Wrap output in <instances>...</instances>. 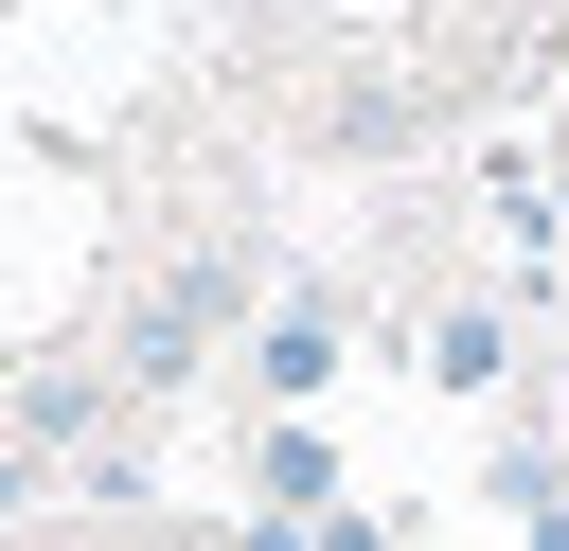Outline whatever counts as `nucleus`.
<instances>
[{"instance_id":"nucleus-5","label":"nucleus","mask_w":569,"mask_h":551,"mask_svg":"<svg viewBox=\"0 0 569 551\" xmlns=\"http://www.w3.org/2000/svg\"><path fill=\"white\" fill-rule=\"evenodd\" d=\"M18 515H36V444L0 427V533H18Z\"/></svg>"},{"instance_id":"nucleus-3","label":"nucleus","mask_w":569,"mask_h":551,"mask_svg":"<svg viewBox=\"0 0 569 551\" xmlns=\"http://www.w3.org/2000/svg\"><path fill=\"white\" fill-rule=\"evenodd\" d=\"M0 427L53 462V444H89V427H107V373H18V409H0Z\"/></svg>"},{"instance_id":"nucleus-4","label":"nucleus","mask_w":569,"mask_h":551,"mask_svg":"<svg viewBox=\"0 0 569 551\" xmlns=\"http://www.w3.org/2000/svg\"><path fill=\"white\" fill-rule=\"evenodd\" d=\"M498 355H516V338H498V302H445V320H427V373H445V391H480Z\"/></svg>"},{"instance_id":"nucleus-2","label":"nucleus","mask_w":569,"mask_h":551,"mask_svg":"<svg viewBox=\"0 0 569 551\" xmlns=\"http://www.w3.org/2000/svg\"><path fill=\"white\" fill-rule=\"evenodd\" d=\"M249 373H267V391L302 409V391L338 373V302H320V284H284V302H267V338H249Z\"/></svg>"},{"instance_id":"nucleus-1","label":"nucleus","mask_w":569,"mask_h":551,"mask_svg":"<svg viewBox=\"0 0 569 551\" xmlns=\"http://www.w3.org/2000/svg\"><path fill=\"white\" fill-rule=\"evenodd\" d=\"M196 355H213V284L178 267V284H142V320H124V391H178Z\"/></svg>"}]
</instances>
